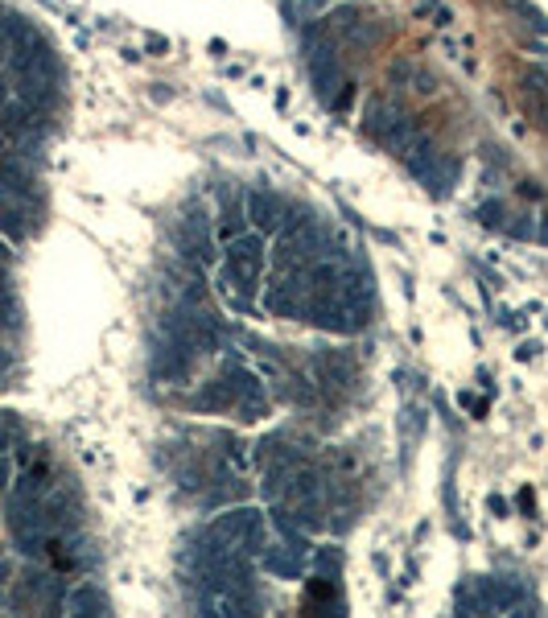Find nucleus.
<instances>
[{
    "label": "nucleus",
    "instance_id": "1",
    "mask_svg": "<svg viewBox=\"0 0 548 618\" xmlns=\"http://www.w3.org/2000/svg\"><path fill=\"white\" fill-rule=\"evenodd\" d=\"M223 268H227V277H231L239 289H252V285H256V272H260V244H256L252 235L239 239V244H231Z\"/></svg>",
    "mask_w": 548,
    "mask_h": 618
}]
</instances>
